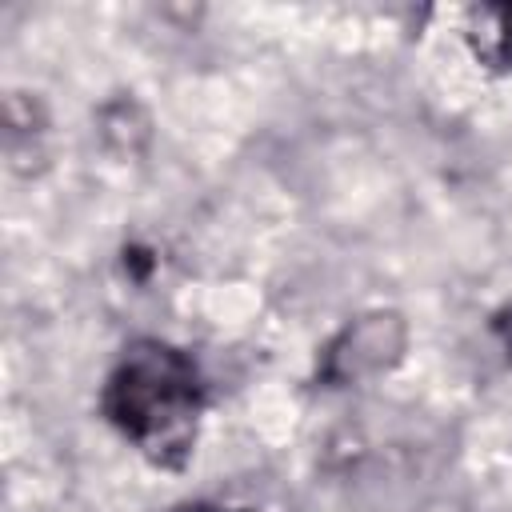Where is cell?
<instances>
[{
  "mask_svg": "<svg viewBox=\"0 0 512 512\" xmlns=\"http://www.w3.org/2000/svg\"><path fill=\"white\" fill-rule=\"evenodd\" d=\"M208 384L192 352L160 336L132 340L100 388L104 420L156 468L180 472L200 436Z\"/></svg>",
  "mask_w": 512,
  "mask_h": 512,
  "instance_id": "6da1fadb",
  "label": "cell"
},
{
  "mask_svg": "<svg viewBox=\"0 0 512 512\" xmlns=\"http://www.w3.org/2000/svg\"><path fill=\"white\" fill-rule=\"evenodd\" d=\"M472 56L484 68L512 72V4H488L472 12V28L464 32Z\"/></svg>",
  "mask_w": 512,
  "mask_h": 512,
  "instance_id": "7a4b0ae2",
  "label": "cell"
},
{
  "mask_svg": "<svg viewBox=\"0 0 512 512\" xmlns=\"http://www.w3.org/2000/svg\"><path fill=\"white\" fill-rule=\"evenodd\" d=\"M172 512H248V508H228V504H208V500H196V504H180Z\"/></svg>",
  "mask_w": 512,
  "mask_h": 512,
  "instance_id": "3957f363",
  "label": "cell"
}]
</instances>
